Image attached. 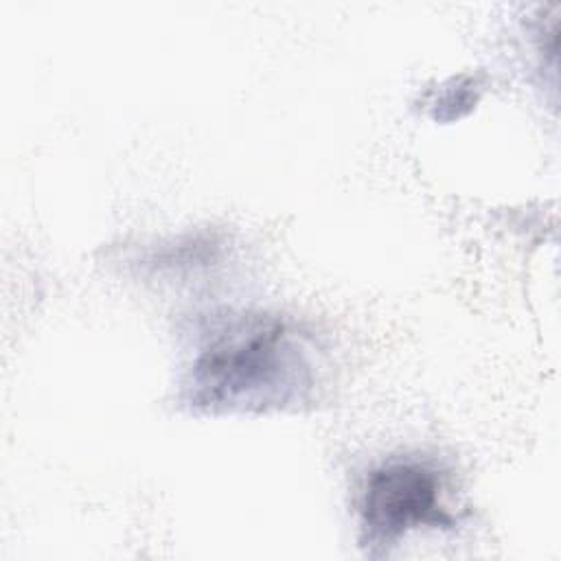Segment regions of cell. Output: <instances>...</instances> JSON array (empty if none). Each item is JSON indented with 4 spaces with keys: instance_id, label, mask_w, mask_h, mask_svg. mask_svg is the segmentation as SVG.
Instances as JSON below:
<instances>
[{
    "instance_id": "cell-2",
    "label": "cell",
    "mask_w": 561,
    "mask_h": 561,
    "mask_svg": "<svg viewBox=\"0 0 561 561\" xmlns=\"http://www.w3.org/2000/svg\"><path fill=\"white\" fill-rule=\"evenodd\" d=\"M364 541L390 546L421 526H454V515L443 502L440 473L419 460H392L366 478L362 493Z\"/></svg>"
},
{
    "instance_id": "cell-1",
    "label": "cell",
    "mask_w": 561,
    "mask_h": 561,
    "mask_svg": "<svg viewBox=\"0 0 561 561\" xmlns=\"http://www.w3.org/2000/svg\"><path fill=\"white\" fill-rule=\"evenodd\" d=\"M316 383V344L280 316L243 313L197 348L186 401L206 412H263L302 401Z\"/></svg>"
}]
</instances>
